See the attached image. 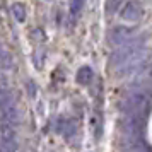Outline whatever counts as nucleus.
<instances>
[{
	"label": "nucleus",
	"instance_id": "nucleus-1",
	"mask_svg": "<svg viewBox=\"0 0 152 152\" xmlns=\"http://www.w3.org/2000/svg\"><path fill=\"white\" fill-rule=\"evenodd\" d=\"M145 36H137L133 41L126 43L123 46L116 48L110 56L111 67L118 69L120 75H128L133 74L140 62L145 58Z\"/></svg>",
	"mask_w": 152,
	"mask_h": 152
},
{
	"label": "nucleus",
	"instance_id": "nucleus-2",
	"mask_svg": "<svg viewBox=\"0 0 152 152\" xmlns=\"http://www.w3.org/2000/svg\"><path fill=\"white\" fill-rule=\"evenodd\" d=\"M151 91L149 89H140V91H132L128 96L123 99V103L120 106V110L123 111L125 116H133V118H145L151 108Z\"/></svg>",
	"mask_w": 152,
	"mask_h": 152
},
{
	"label": "nucleus",
	"instance_id": "nucleus-3",
	"mask_svg": "<svg viewBox=\"0 0 152 152\" xmlns=\"http://www.w3.org/2000/svg\"><path fill=\"white\" fill-rule=\"evenodd\" d=\"M137 29L135 28H130V26H115V28L110 31V43L113 46H123L126 43L133 41L137 38Z\"/></svg>",
	"mask_w": 152,
	"mask_h": 152
},
{
	"label": "nucleus",
	"instance_id": "nucleus-4",
	"mask_svg": "<svg viewBox=\"0 0 152 152\" xmlns=\"http://www.w3.org/2000/svg\"><path fill=\"white\" fill-rule=\"evenodd\" d=\"M17 147H19V140L15 135V128L9 125H2L0 126V149L7 152H17Z\"/></svg>",
	"mask_w": 152,
	"mask_h": 152
},
{
	"label": "nucleus",
	"instance_id": "nucleus-5",
	"mask_svg": "<svg viewBox=\"0 0 152 152\" xmlns=\"http://www.w3.org/2000/svg\"><path fill=\"white\" fill-rule=\"evenodd\" d=\"M121 19L126 22H138L142 17H144V5H142V2L140 0H130V2H126L121 9Z\"/></svg>",
	"mask_w": 152,
	"mask_h": 152
},
{
	"label": "nucleus",
	"instance_id": "nucleus-6",
	"mask_svg": "<svg viewBox=\"0 0 152 152\" xmlns=\"http://www.w3.org/2000/svg\"><path fill=\"white\" fill-rule=\"evenodd\" d=\"M0 121H2V125H9L14 128L19 125V111L15 108V103L0 110Z\"/></svg>",
	"mask_w": 152,
	"mask_h": 152
},
{
	"label": "nucleus",
	"instance_id": "nucleus-7",
	"mask_svg": "<svg viewBox=\"0 0 152 152\" xmlns=\"http://www.w3.org/2000/svg\"><path fill=\"white\" fill-rule=\"evenodd\" d=\"M56 132H60L65 140H70L77 133V125L74 120H60V123L56 126Z\"/></svg>",
	"mask_w": 152,
	"mask_h": 152
},
{
	"label": "nucleus",
	"instance_id": "nucleus-8",
	"mask_svg": "<svg viewBox=\"0 0 152 152\" xmlns=\"http://www.w3.org/2000/svg\"><path fill=\"white\" fill-rule=\"evenodd\" d=\"M94 79V72L91 69L89 65H84L80 69L77 70V75H75V80L79 86H89Z\"/></svg>",
	"mask_w": 152,
	"mask_h": 152
},
{
	"label": "nucleus",
	"instance_id": "nucleus-9",
	"mask_svg": "<svg viewBox=\"0 0 152 152\" xmlns=\"http://www.w3.org/2000/svg\"><path fill=\"white\" fill-rule=\"evenodd\" d=\"M14 67V58H12V55L9 53V50L0 43V69H12Z\"/></svg>",
	"mask_w": 152,
	"mask_h": 152
},
{
	"label": "nucleus",
	"instance_id": "nucleus-10",
	"mask_svg": "<svg viewBox=\"0 0 152 152\" xmlns=\"http://www.w3.org/2000/svg\"><path fill=\"white\" fill-rule=\"evenodd\" d=\"M12 15H14L19 22H24L26 17H28V9H26V5L21 4V2H14V4H12Z\"/></svg>",
	"mask_w": 152,
	"mask_h": 152
},
{
	"label": "nucleus",
	"instance_id": "nucleus-11",
	"mask_svg": "<svg viewBox=\"0 0 152 152\" xmlns=\"http://www.w3.org/2000/svg\"><path fill=\"white\" fill-rule=\"evenodd\" d=\"M92 132H94V135L96 138H101L103 135V118H101V113H94L92 115Z\"/></svg>",
	"mask_w": 152,
	"mask_h": 152
},
{
	"label": "nucleus",
	"instance_id": "nucleus-12",
	"mask_svg": "<svg viewBox=\"0 0 152 152\" xmlns=\"http://www.w3.org/2000/svg\"><path fill=\"white\" fill-rule=\"evenodd\" d=\"M125 0H106V5H104V12L106 15H115L121 9V4Z\"/></svg>",
	"mask_w": 152,
	"mask_h": 152
},
{
	"label": "nucleus",
	"instance_id": "nucleus-13",
	"mask_svg": "<svg viewBox=\"0 0 152 152\" xmlns=\"http://www.w3.org/2000/svg\"><path fill=\"white\" fill-rule=\"evenodd\" d=\"M84 7V0H72L70 2V21L75 22V19L79 17L80 10Z\"/></svg>",
	"mask_w": 152,
	"mask_h": 152
},
{
	"label": "nucleus",
	"instance_id": "nucleus-14",
	"mask_svg": "<svg viewBox=\"0 0 152 152\" xmlns=\"http://www.w3.org/2000/svg\"><path fill=\"white\" fill-rule=\"evenodd\" d=\"M10 104H14V96L9 89H2L0 91V110L7 108Z\"/></svg>",
	"mask_w": 152,
	"mask_h": 152
},
{
	"label": "nucleus",
	"instance_id": "nucleus-15",
	"mask_svg": "<svg viewBox=\"0 0 152 152\" xmlns=\"http://www.w3.org/2000/svg\"><path fill=\"white\" fill-rule=\"evenodd\" d=\"M0 152H7V151H4V149H0Z\"/></svg>",
	"mask_w": 152,
	"mask_h": 152
},
{
	"label": "nucleus",
	"instance_id": "nucleus-16",
	"mask_svg": "<svg viewBox=\"0 0 152 152\" xmlns=\"http://www.w3.org/2000/svg\"><path fill=\"white\" fill-rule=\"evenodd\" d=\"M46 2H50V0H46Z\"/></svg>",
	"mask_w": 152,
	"mask_h": 152
}]
</instances>
